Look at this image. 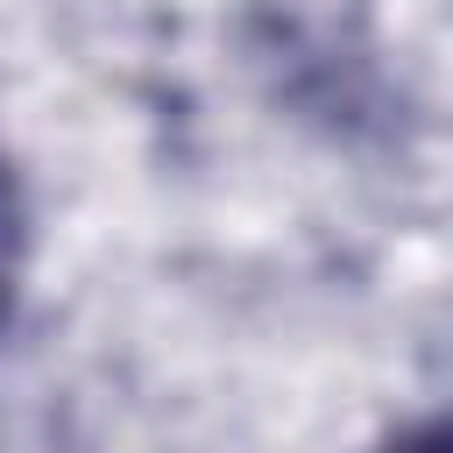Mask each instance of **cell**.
<instances>
[{"mask_svg":"<svg viewBox=\"0 0 453 453\" xmlns=\"http://www.w3.org/2000/svg\"><path fill=\"white\" fill-rule=\"evenodd\" d=\"M21 248H28V226H21V191H14V170H7V156H0V333H7V319H14Z\"/></svg>","mask_w":453,"mask_h":453,"instance_id":"6da1fadb","label":"cell"},{"mask_svg":"<svg viewBox=\"0 0 453 453\" xmlns=\"http://www.w3.org/2000/svg\"><path fill=\"white\" fill-rule=\"evenodd\" d=\"M382 453H453V425H418V432L389 439Z\"/></svg>","mask_w":453,"mask_h":453,"instance_id":"7a4b0ae2","label":"cell"}]
</instances>
